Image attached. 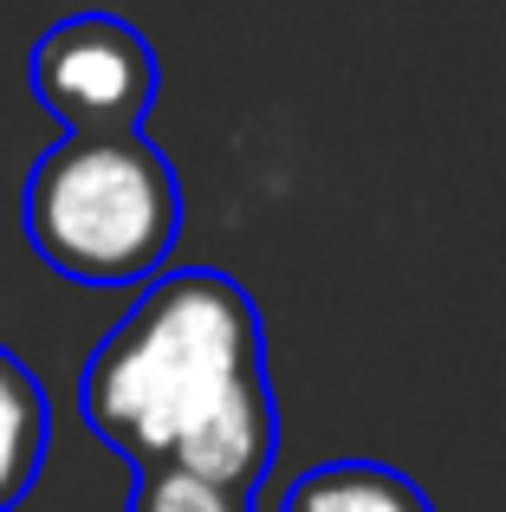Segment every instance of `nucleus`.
<instances>
[{"instance_id":"2","label":"nucleus","mask_w":506,"mask_h":512,"mask_svg":"<svg viewBox=\"0 0 506 512\" xmlns=\"http://www.w3.org/2000/svg\"><path fill=\"white\" fill-rule=\"evenodd\" d=\"M20 221L33 253L78 286H143L182 234V182L143 130L65 137L26 175Z\"/></svg>"},{"instance_id":"4","label":"nucleus","mask_w":506,"mask_h":512,"mask_svg":"<svg viewBox=\"0 0 506 512\" xmlns=\"http://www.w3.org/2000/svg\"><path fill=\"white\" fill-rule=\"evenodd\" d=\"M46 441H52L46 389H39V376L0 344V512L26 506V493L39 487Z\"/></svg>"},{"instance_id":"1","label":"nucleus","mask_w":506,"mask_h":512,"mask_svg":"<svg viewBox=\"0 0 506 512\" xmlns=\"http://www.w3.org/2000/svg\"><path fill=\"white\" fill-rule=\"evenodd\" d=\"M91 435L130 467L182 474L253 500L279 454L260 305L215 266L143 279L78 383Z\"/></svg>"},{"instance_id":"6","label":"nucleus","mask_w":506,"mask_h":512,"mask_svg":"<svg viewBox=\"0 0 506 512\" xmlns=\"http://www.w3.org/2000/svg\"><path fill=\"white\" fill-rule=\"evenodd\" d=\"M130 512H253V500H241L228 487H208V480L182 474V467H143Z\"/></svg>"},{"instance_id":"3","label":"nucleus","mask_w":506,"mask_h":512,"mask_svg":"<svg viewBox=\"0 0 506 512\" xmlns=\"http://www.w3.org/2000/svg\"><path fill=\"white\" fill-rule=\"evenodd\" d=\"M33 98L65 124V137H124L156 104V52L117 13H72L33 46Z\"/></svg>"},{"instance_id":"5","label":"nucleus","mask_w":506,"mask_h":512,"mask_svg":"<svg viewBox=\"0 0 506 512\" xmlns=\"http://www.w3.org/2000/svg\"><path fill=\"white\" fill-rule=\"evenodd\" d=\"M279 512H435L429 493L383 461H325L286 487Z\"/></svg>"}]
</instances>
